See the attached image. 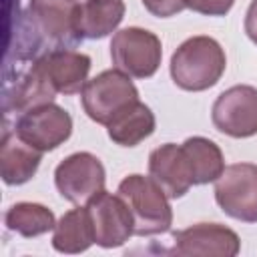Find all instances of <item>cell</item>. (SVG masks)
Returning a JSON list of instances; mask_svg holds the SVG:
<instances>
[{
  "mask_svg": "<svg viewBox=\"0 0 257 257\" xmlns=\"http://www.w3.org/2000/svg\"><path fill=\"white\" fill-rule=\"evenodd\" d=\"M171 253L179 257H235L241 251L239 235L221 223H195L173 235Z\"/></svg>",
  "mask_w": 257,
  "mask_h": 257,
  "instance_id": "10",
  "label": "cell"
},
{
  "mask_svg": "<svg viewBox=\"0 0 257 257\" xmlns=\"http://www.w3.org/2000/svg\"><path fill=\"white\" fill-rule=\"evenodd\" d=\"M227 68L223 46L213 36H191L171 56L169 72L173 82L189 92H203L215 86Z\"/></svg>",
  "mask_w": 257,
  "mask_h": 257,
  "instance_id": "1",
  "label": "cell"
},
{
  "mask_svg": "<svg viewBox=\"0 0 257 257\" xmlns=\"http://www.w3.org/2000/svg\"><path fill=\"white\" fill-rule=\"evenodd\" d=\"M145 10L157 18H171L187 8L185 0H141Z\"/></svg>",
  "mask_w": 257,
  "mask_h": 257,
  "instance_id": "21",
  "label": "cell"
},
{
  "mask_svg": "<svg viewBox=\"0 0 257 257\" xmlns=\"http://www.w3.org/2000/svg\"><path fill=\"white\" fill-rule=\"evenodd\" d=\"M149 175L161 185L169 199H181L195 187L193 163L183 143H165L153 149L149 155Z\"/></svg>",
  "mask_w": 257,
  "mask_h": 257,
  "instance_id": "12",
  "label": "cell"
},
{
  "mask_svg": "<svg viewBox=\"0 0 257 257\" xmlns=\"http://www.w3.org/2000/svg\"><path fill=\"white\" fill-rule=\"evenodd\" d=\"M92 229L94 243L102 249H114L124 245L135 235V219L124 203V199L116 193L100 191L86 203Z\"/></svg>",
  "mask_w": 257,
  "mask_h": 257,
  "instance_id": "9",
  "label": "cell"
},
{
  "mask_svg": "<svg viewBox=\"0 0 257 257\" xmlns=\"http://www.w3.org/2000/svg\"><path fill=\"white\" fill-rule=\"evenodd\" d=\"M42 161V151L24 143L14 131H4L0 145V177L6 185L28 183Z\"/></svg>",
  "mask_w": 257,
  "mask_h": 257,
  "instance_id": "14",
  "label": "cell"
},
{
  "mask_svg": "<svg viewBox=\"0 0 257 257\" xmlns=\"http://www.w3.org/2000/svg\"><path fill=\"white\" fill-rule=\"evenodd\" d=\"M155 112L145 102L137 100L106 124V133L108 139L118 147H137L155 133Z\"/></svg>",
  "mask_w": 257,
  "mask_h": 257,
  "instance_id": "16",
  "label": "cell"
},
{
  "mask_svg": "<svg viewBox=\"0 0 257 257\" xmlns=\"http://www.w3.org/2000/svg\"><path fill=\"white\" fill-rule=\"evenodd\" d=\"M139 100V88L128 74L108 68L90 78L80 90V102L86 116L98 124H108L120 110Z\"/></svg>",
  "mask_w": 257,
  "mask_h": 257,
  "instance_id": "3",
  "label": "cell"
},
{
  "mask_svg": "<svg viewBox=\"0 0 257 257\" xmlns=\"http://www.w3.org/2000/svg\"><path fill=\"white\" fill-rule=\"evenodd\" d=\"M116 193L128 205L135 219V235L153 237L167 233L173 225V207L169 195L161 189V185L149 175H126Z\"/></svg>",
  "mask_w": 257,
  "mask_h": 257,
  "instance_id": "2",
  "label": "cell"
},
{
  "mask_svg": "<svg viewBox=\"0 0 257 257\" xmlns=\"http://www.w3.org/2000/svg\"><path fill=\"white\" fill-rule=\"evenodd\" d=\"M213 126L231 139H249L257 135V88L235 84L223 90L211 108Z\"/></svg>",
  "mask_w": 257,
  "mask_h": 257,
  "instance_id": "8",
  "label": "cell"
},
{
  "mask_svg": "<svg viewBox=\"0 0 257 257\" xmlns=\"http://www.w3.org/2000/svg\"><path fill=\"white\" fill-rule=\"evenodd\" d=\"M215 201L225 215L257 223V165L233 163L215 181Z\"/></svg>",
  "mask_w": 257,
  "mask_h": 257,
  "instance_id": "6",
  "label": "cell"
},
{
  "mask_svg": "<svg viewBox=\"0 0 257 257\" xmlns=\"http://www.w3.org/2000/svg\"><path fill=\"white\" fill-rule=\"evenodd\" d=\"M243 26H245L247 38L257 46V0H251L249 8H247V12H245V22H243Z\"/></svg>",
  "mask_w": 257,
  "mask_h": 257,
  "instance_id": "22",
  "label": "cell"
},
{
  "mask_svg": "<svg viewBox=\"0 0 257 257\" xmlns=\"http://www.w3.org/2000/svg\"><path fill=\"white\" fill-rule=\"evenodd\" d=\"M110 58L114 68L131 78H151L161 66L163 44L155 32L128 26L112 34Z\"/></svg>",
  "mask_w": 257,
  "mask_h": 257,
  "instance_id": "4",
  "label": "cell"
},
{
  "mask_svg": "<svg viewBox=\"0 0 257 257\" xmlns=\"http://www.w3.org/2000/svg\"><path fill=\"white\" fill-rule=\"evenodd\" d=\"M38 62L58 94H76L88 82L90 56L74 48H52L38 56Z\"/></svg>",
  "mask_w": 257,
  "mask_h": 257,
  "instance_id": "13",
  "label": "cell"
},
{
  "mask_svg": "<svg viewBox=\"0 0 257 257\" xmlns=\"http://www.w3.org/2000/svg\"><path fill=\"white\" fill-rule=\"evenodd\" d=\"M187 8L197 12V14H203V16H225L235 0H185Z\"/></svg>",
  "mask_w": 257,
  "mask_h": 257,
  "instance_id": "20",
  "label": "cell"
},
{
  "mask_svg": "<svg viewBox=\"0 0 257 257\" xmlns=\"http://www.w3.org/2000/svg\"><path fill=\"white\" fill-rule=\"evenodd\" d=\"M4 225L8 231L18 233L26 239H32L52 231L56 227V217L42 203L20 201L8 207V211L4 213Z\"/></svg>",
  "mask_w": 257,
  "mask_h": 257,
  "instance_id": "18",
  "label": "cell"
},
{
  "mask_svg": "<svg viewBox=\"0 0 257 257\" xmlns=\"http://www.w3.org/2000/svg\"><path fill=\"white\" fill-rule=\"evenodd\" d=\"M183 147L193 163L195 185L215 183L225 171V157L217 143L207 137H189L183 141Z\"/></svg>",
  "mask_w": 257,
  "mask_h": 257,
  "instance_id": "19",
  "label": "cell"
},
{
  "mask_svg": "<svg viewBox=\"0 0 257 257\" xmlns=\"http://www.w3.org/2000/svg\"><path fill=\"white\" fill-rule=\"evenodd\" d=\"M94 243V229L86 205L66 211L52 229V247L58 253L74 255L86 251Z\"/></svg>",
  "mask_w": 257,
  "mask_h": 257,
  "instance_id": "17",
  "label": "cell"
},
{
  "mask_svg": "<svg viewBox=\"0 0 257 257\" xmlns=\"http://www.w3.org/2000/svg\"><path fill=\"white\" fill-rule=\"evenodd\" d=\"M54 185L62 199L72 205H86L104 191L106 171L100 159L88 151H78L62 159L54 169Z\"/></svg>",
  "mask_w": 257,
  "mask_h": 257,
  "instance_id": "5",
  "label": "cell"
},
{
  "mask_svg": "<svg viewBox=\"0 0 257 257\" xmlns=\"http://www.w3.org/2000/svg\"><path fill=\"white\" fill-rule=\"evenodd\" d=\"M14 133L30 147L48 153L64 145L72 135V116L56 102H46L20 112Z\"/></svg>",
  "mask_w": 257,
  "mask_h": 257,
  "instance_id": "7",
  "label": "cell"
},
{
  "mask_svg": "<svg viewBox=\"0 0 257 257\" xmlns=\"http://www.w3.org/2000/svg\"><path fill=\"white\" fill-rule=\"evenodd\" d=\"M56 94L58 92L48 82L38 58L22 64L16 70L14 78L4 76V92H2L4 112H10V110L24 112L28 108L52 102Z\"/></svg>",
  "mask_w": 257,
  "mask_h": 257,
  "instance_id": "11",
  "label": "cell"
},
{
  "mask_svg": "<svg viewBox=\"0 0 257 257\" xmlns=\"http://www.w3.org/2000/svg\"><path fill=\"white\" fill-rule=\"evenodd\" d=\"M122 0H84L78 4L76 28L82 40H100L116 32L124 18Z\"/></svg>",
  "mask_w": 257,
  "mask_h": 257,
  "instance_id": "15",
  "label": "cell"
}]
</instances>
